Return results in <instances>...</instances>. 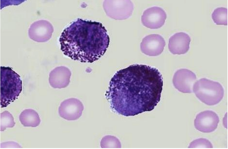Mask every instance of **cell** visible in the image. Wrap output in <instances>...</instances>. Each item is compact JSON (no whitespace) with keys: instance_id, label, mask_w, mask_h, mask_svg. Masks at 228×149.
I'll return each instance as SVG.
<instances>
[{"instance_id":"cell-1","label":"cell","mask_w":228,"mask_h":149,"mask_svg":"<svg viewBox=\"0 0 228 149\" xmlns=\"http://www.w3.org/2000/svg\"><path fill=\"white\" fill-rule=\"evenodd\" d=\"M163 82L158 69L133 64L117 71L105 96L112 110L125 116L153 110L160 100Z\"/></svg>"},{"instance_id":"cell-2","label":"cell","mask_w":228,"mask_h":149,"mask_svg":"<svg viewBox=\"0 0 228 149\" xmlns=\"http://www.w3.org/2000/svg\"><path fill=\"white\" fill-rule=\"evenodd\" d=\"M59 42L65 55L74 60L92 63L105 54L110 38L101 23L78 18L63 30Z\"/></svg>"},{"instance_id":"cell-3","label":"cell","mask_w":228,"mask_h":149,"mask_svg":"<svg viewBox=\"0 0 228 149\" xmlns=\"http://www.w3.org/2000/svg\"><path fill=\"white\" fill-rule=\"evenodd\" d=\"M20 76L9 67H0V106L6 107L17 99L22 91Z\"/></svg>"},{"instance_id":"cell-4","label":"cell","mask_w":228,"mask_h":149,"mask_svg":"<svg viewBox=\"0 0 228 149\" xmlns=\"http://www.w3.org/2000/svg\"><path fill=\"white\" fill-rule=\"evenodd\" d=\"M193 91L200 100L210 106L220 102L224 95L223 88L219 83L204 78L195 83Z\"/></svg>"},{"instance_id":"cell-5","label":"cell","mask_w":228,"mask_h":149,"mask_svg":"<svg viewBox=\"0 0 228 149\" xmlns=\"http://www.w3.org/2000/svg\"><path fill=\"white\" fill-rule=\"evenodd\" d=\"M196 79V76L193 72L186 69H181L175 73L173 83L179 91L190 93L193 91V86Z\"/></svg>"},{"instance_id":"cell-6","label":"cell","mask_w":228,"mask_h":149,"mask_svg":"<svg viewBox=\"0 0 228 149\" xmlns=\"http://www.w3.org/2000/svg\"><path fill=\"white\" fill-rule=\"evenodd\" d=\"M84 106L78 99L71 98L64 100L58 108V113L61 118L68 120H74L82 115Z\"/></svg>"},{"instance_id":"cell-7","label":"cell","mask_w":228,"mask_h":149,"mask_svg":"<svg viewBox=\"0 0 228 149\" xmlns=\"http://www.w3.org/2000/svg\"><path fill=\"white\" fill-rule=\"evenodd\" d=\"M219 119L217 114L210 110H207L197 114L194 121L195 128L204 133H210L217 128Z\"/></svg>"},{"instance_id":"cell-8","label":"cell","mask_w":228,"mask_h":149,"mask_svg":"<svg viewBox=\"0 0 228 149\" xmlns=\"http://www.w3.org/2000/svg\"><path fill=\"white\" fill-rule=\"evenodd\" d=\"M167 16L164 10L161 7L154 6L146 10L141 16L142 24L151 29H158L164 24Z\"/></svg>"},{"instance_id":"cell-9","label":"cell","mask_w":228,"mask_h":149,"mask_svg":"<svg viewBox=\"0 0 228 149\" xmlns=\"http://www.w3.org/2000/svg\"><path fill=\"white\" fill-rule=\"evenodd\" d=\"M165 45L163 38L158 34L147 35L142 39L140 44L143 53L149 56H156L163 51Z\"/></svg>"},{"instance_id":"cell-10","label":"cell","mask_w":228,"mask_h":149,"mask_svg":"<svg viewBox=\"0 0 228 149\" xmlns=\"http://www.w3.org/2000/svg\"><path fill=\"white\" fill-rule=\"evenodd\" d=\"M106 10L108 14L116 19L124 20L132 14L133 4L130 0L109 1Z\"/></svg>"},{"instance_id":"cell-11","label":"cell","mask_w":228,"mask_h":149,"mask_svg":"<svg viewBox=\"0 0 228 149\" xmlns=\"http://www.w3.org/2000/svg\"><path fill=\"white\" fill-rule=\"evenodd\" d=\"M190 41V38L188 34L183 32L177 33L169 39V50L174 54H184L189 49Z\"/></svg>"},{"instance_id":"cell-12","label":"cell","mask_w":228,"mask_h":149,"mask_svg":"<svg viewBox=\"0 0 228 149\" xmlns=\"http://www.w3.org/2000/svg\"><path fill=\"white\" fill-rule=\"evenodd\" d=\"M71 73L65 67L55 68L50 73L49 82L54 88H61L67 87L70 82Z\"/></svg>"},{"instance_id":"cell-13","label":"cell","mask_w":228,"mask_h":149,"mask_svg":"<svg viewBox=\"0 0 228 149\" xmlns=\"http://www.w3.org/2000/svg\"><path fill=\"white\" fill-rule=\"evenodd\" d=\"M19 118L21 123L25 127H36L40 122L38 113L32 109L23 111L20 115Z\"/></svg>"},{"instance_id":"cell-14","label":"cell","mask_w":228,"mask_h":149,"mask_svg":"<svg viewBox=\"0 0 228 149\" xmlns=\"http://www.w3.org/2000/svg\"><path fill=\"white\" fill-rule=\"evenodd\" d=\"M212 18L217 25H227V9L218 7L215 9L212 14Z\"/></svg>"},{"instance_id":"cell-15","label":"cell","mask_w":228,"mask_h":149,"mask_svg":"<svg viewBox=\"0 0 228 149\" xmlns=\"http://www.w3.org/2000/svg\"><path fill=\"white\" fill-rule=\"evenodd\" d=\"M15 124L12 115L6 111L0 115V131H4L6 128H11Z\"/></svg>"},{"instance_id":"cell-16","label":"cell","mask_w":228,"mask_h":149,"mask_svg":"<svg viewBox=\"0 0 228 149\" xmlns=\"http://www.w3.org/2000/svg\"><path fill=\"white\" fill-rule=\"evenodd\" d=\"M211 142L208 139L200 138L195 140L190 144L188 148H213Z\"/></svg>"},{"instance_id":"cell-17","label":"cell","mask_w":228,"mask_h":149,"mask_svg":"<svg viewBox=\"0 0 228 149\" xmlns=\"http://www.w3.org/2000/svg\"><path fill=\"white\" fill-rule=\"evenodd\" d=\"M1 148H21L17 143L9 142L3 143L0 144Z\"/></svg>"}]
</instances>
